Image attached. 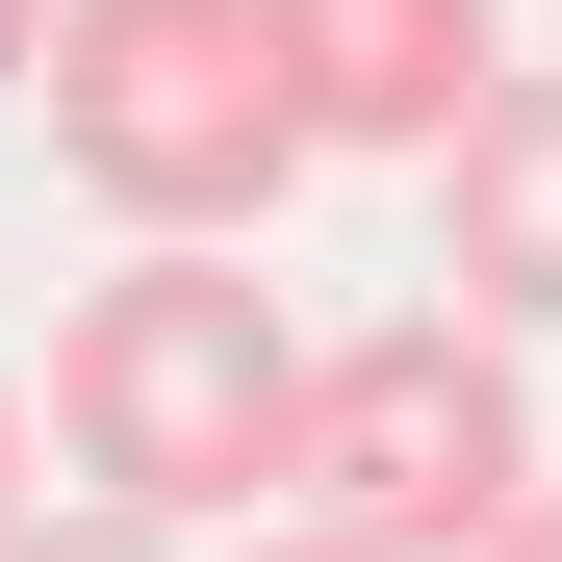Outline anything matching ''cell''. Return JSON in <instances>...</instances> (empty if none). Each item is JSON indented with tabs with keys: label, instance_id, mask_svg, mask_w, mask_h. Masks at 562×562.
Masks as SVG:
<instances>
[{
	"label": "cell",
	"instance_id": "1",
	"mask_svg": "<svg viewBox=\"0 0 562 562\" xmlns=\"http://www.w3.org/2000/svg\"><path fill=\"white\" fill-rule=\"evenodd\" d=\"M52 460H77V512H128V537H256L307 486V333H281V281L128 231L52 307Z\"/></svg>",
	"mask_w": 562,
	"mask_h": 562
},
{
	"label": "cell",
	"instance_id": "2",
	"mask_svg": "<svg viewBox=\"0 0 562 562\" xmlns=\"http://www.w3.org/2000/svg\"><path fill=\"white\" fill-rule=\"evenodd\" d=\"M26 103H52V154H77V205L154 231V256H256V205L307 179L281 0H77Z\"/></svg>",
	"mask_w": 562,
	"mask_h": 562
},
{
	"label": "cell",
	"instance_id": "3",
	"mask_svg": "<svg viewBox=\"0 0 562 562\" xmlns=\"http://www.w3.org/2000/svg\"><path fill=\"white\" fill-rule=\"evenodd\" d=\"M537 486H562V460H537V384H512L486 307L307 333V486H281L307 537H358V562H486Z\"/></svg>",
	"mask_w": 562,
	"mask_h": 562
},
{
	"label": "cell",
	"instance_id": "4",
	"mask_svg": "<svg viewBox=\"0 0 562 562\" xmlns=\"http://www.w3.org/2000/svg\"><path fill=\"white\" fill-rule=\"evenodd\" d=\"M281 77H307V154H460L512 77V0H281Z\"/></svg>",
	"mask_w": 562,
	"mask_h": 562
},
{
	"label": "cell",
	"instance_id": "5",
	"mask_svg": "<svg viewBox=\"0 0 562 562\" xmlns=\"http://www.w3.org/2000/svg\"><path fill=\"white\" fill-rule=\"evenodd\" d=\"M435 256H460V307H486L512 358L562 333V77H537V52L486 77V128L435 154Z\"/></svg>",
	"mask_w": 562,
	"mask_h": 562
},
{
	"label": "cell",
	"instance_id": "6",
	"mask_svg": "<svg viewBox=\"0 0 562 562\" xmlns=\"http://www.w3.org/2000/svg\"><path fill=\"white\" fill-rule=\"evenodd\" d=\"M52 26H77V0H0V103H26V77H52Z\"/></svg>",
	"mask_w": 562,
	"mask_h": 562
},
{
	"label": "cell",
	"instance_id": "7",
	"mask_svg": "<svg viewBox=\"0 0 562 562\" xmlns=\"http://www.w3.org/2000/svg\"><path fill=\"white\" fill-rule=\"evenodd\" d=\"M205 562H358V537H307V512H256V537H205Z\"/></svg>",
	"mask_w": 562,
	"mask_h": 562
},
{
	"label": "cell",
	"instance_id": "8",
	"mask_svg": "<svg viewBox=\"0 0 562 562\" xmlns=\"http://www.w3.org/2000/svg\"><path fill=\"white\" fill-rule=\"evenodd\" d=\"M0 562H26V409H0Z\"/></svg>",
	"mask_w": 562,
	"mask_h": 562
},
{
	"label": "cell",
	"instance_id": "9",
	"mask_svg": "<svg viewBox=\"0 0 562 562\" xmlns=\"http://www.w3.org/2000/svg\"><path fill=\"white\" fill-rule=\"evenodd\" d=\"M486 562H562V486H537V512H512V537H486Z\"/></svg>",
	"mask_w": 562,
	"mask_h": 562
}]
</instances>
